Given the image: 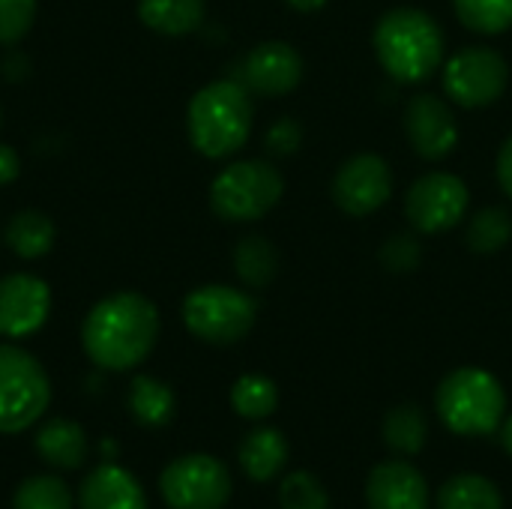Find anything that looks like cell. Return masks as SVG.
<instances>
[{"instance_id":"6da1fadb","label":"cell","mask_w":512,"mask_h":509,"mask_svg":"<svg viewBox=\"0 0 512 509\" xmlns=\"http://www.w3.org/2000/svg\"><path fill=\"white\" fill-rule=\"evenodd\" d=\"M156 339H159V312L147 297L135 291H120L99 300L87 312L81 327L84 354L99 369H111V372H126L144 363Z\"/></svg>"},{"instance_id":"7a4b0ae2","label":"cell","mask_w":512,"mask_h":509,"mask_svg":"<svg viewBox=\"0 0 512 509\" xmlns=\"http://www.w3.org/2000/svg\"><path fill=\"white\" fill-rule=\"evenodd\" d=\"M375 54L387 75L402 84H420L438 72L444 60V33L423 9H390L375 27Z\"/></svg>"},{"instance_id":"3957f363","label":"cell","mask_w":512,"mask_h":509,"mask_svg":"<svg viewBox=\"0 0 512 509\" xmlns=\"http://www.w3.org/2000/svg\"><path fill=\"white\" fill-rule=\"evenodd\" d=\"M252 99L243 81H213L201 87L189 102V138L207 159H225L237 153L252 129Z\"/></svg>"},{"instance_id":"277c9868","label":"cell","mask_w":512,"mask_h":509,"mask_svg":"<svg viewBox=\"0 0 512 509\" xmlns=\"http://www.w3.org/2000/svg\"><path fill=\"white\" fill-rule=\"evenodd\" d=\"M435 405L441 423L450 432L468 438L498 432L507 417V393L501 381L492 372L474 366L450 372L435 393Z\"/></svg>"},{"instance_id":"5b68a950","label":"cell","mask_w":512,"mask_h":509,"mask_svg":"<svg viewBox=\"0 0 512 509\" xmlns=\"http://www.w3.org/2000/svg\"><path fill=\"white\" fill-rule=\"evenodd\" d=\"M51 384L36 357L15 345H0V435H18L42 420Z\"/></svg>"},{"instance_id":"8992f818","label":"cell","mask_w":512,"mask_h":509,"mask_svg":"<svg viewBox=\"0 0 512 509\" xmlns=\"http://www.w3.org/2000/svg\"><path fill=\"white\" fill-rule=\"evenodd\" d=\"M285 192L282 174L264 159H246L228 165L210 186V204L219 219L252 222L279 204Z\"/></svg>"},{"instance_id":"52a82bcc","label":"cell","mask_w":512,"mask_h":509,"mask_svg":"<svg viewBox=\"0 0 512 509\" xmlns=\"http://www.w3.org/2000/svg\"><path fill=\"white\" fill-rule=\"evenodd\" d=\"M258 306L249 294L228 285L195 288L183 303V321L192 336L210 345H234L255 327Z\"/></svg>"},{"instance_id":"ba28073f","label":"cell","mask_w":512,"mask_h":509,"mask_svg":"<svg viewBox=\"0 0 512 509\" xmlns=\"http://www.w3.org/2000/svg\"><path fill=\"white\" fill-rule=\"evenodd\" d=\"M159 492L171 509H222L231 498V474L219 459L192 453L162 471Z\"/></svg>"},{"instance_id":"9c48e42d","label":"cell","mask_w":512,"mask_h":509,"mask_svg":"<svg viewBox=\"0 0 512 509\" xmlns=\"http://www.w3.org/2000/svg\"><path fill=\"white\" fill-rule=\"evenodd\" d=\"M507 60L492 48H462L444 66V90L465 108H483L507 90Z\"/></svg>"},{"instance_id":"30bf717a","label":"cell","mask_w":512,"mask_h":509,"mask_svg":"<svg viewBox=\"0 0 512 509\" xmlns=\"http://www.w3.org/2000/svg\"><path fill=\"white\" fill-rule=\"evenodd\" d=\"M408 219L423 234H441L462 222L468 210V186L456 174L432 171L420 177L405 198Z\"/></svg>"},{"instance_id":"8fae6325","label":"cell","mask_w":512,"mask_h":509,"mask_svg":"<svg viewBox=\"0 0 512 509\" xmlns=\"http://www.w3.org/2000/svg\"><path fill=\"white\" fill-rule=\"evenodd\" d=\"M393 195V171L375 153L351 156L333 180V201L348 216H369L387 204Z\"/></svg>"},{"instance_id":"7c38bea8","label":"cell","mask_w":512,"mask_h":509,"mask_svg":"<svg viewBox=\"0 0 512 509\" xmlns=\"http://www.w3.org/2000/svg\"><path fill=\"white\" fill-rule=\"evenodd\" d=\"M51 312V291L42 279L12 273L0 279V336L24 339L42 330Z\"/></svg>"},{"instance_id":"4fadbf2b","label":"cell","mask_w":512,"mask_h":509,"mask_svg":"<svg viewBox=\"0 0 512 509\" xmlns=\"http://www.w3.org/2000/svg\"><path fill=\"white\" fill-rule=\"evenodd\" d=\"M405 129L411 147L423 159H444L459 144V123L450 105L432 93H420L405 108Z\"/></svg>"},{"instance_id":"5bb4252c","label":"cell","mask_w":512,"mask_h":509,"mask_svg":"<svg viewBox=\"0 0 512 509\" xmlns=\"http://www.w3.org/2000/svg\"><path fill=\"white\" fill-rule=\"evenodd\" d=\"M303 78V57L288 42H261L243 60V84L264 96L291 93Z\"/></svg>"},{"instance_id":"9a60e30c","label":"cell","mask_w":512,"mask_h":509,"mask_svg":"<svg viewBox=\"0 0 512 509\" xmlns=\"http://www.w3.org/2000/svg\"><path fill=\"white\" fill-rule=\"evenodd\" d=\"M366 504L369 509H429V483L414 465L390 459L369 474Z\"/></svg>"},{"instance_id":"2e32d148","label":"cell","mask_w":512,"mask_h":509,"mask_svg":"<svg viewBox=\"0 0 512 509\" xmlns=\"http://www.w3.org/2000/svg\"><path fill=\"white\" fill-rule=\"evenodd\" d=\"M78 507L81 509H147V498L141 483L117 468V465H102L90 471L78 489Z\"/></svg>"},{"instance_id":"e0dca14e","label":"cell","mask_w":512,"mask_h":509,"mask_svg":"<svg viewBox=\"0 0 512 509\" xmlns=\"http://www.w3.org/2000/svg\"><path fill=\"white\" fill-rule=\"evenodd\" d=\"M288 465V441L279 429L261 426L240 441V468L255 483H270Z\"/></svg>"},{"instance_id":"ac0fdd59","label":"cell","mask_w":512,"mask_h":509,"mask_svg":"<svg viewBox=\"0 0 512 509\" xmlns=\"http://www.w3.org/2000/svg\"><path fill=\"white\" fill-rule=\"evenodd\" d=\"M36 456L57 471H78L87 462V435L72 420H51L36 432Z\"/></svg>"},{"instance_id":"d6986e66","label":"cell","mask_w":512,"mask_h":509,"mask_svg":"<svg viewBox=\"0 0 512 509\" xmlns=\"http://www.w3.org/2000/svg\"><path fill=\"white\" fill-rule=\"evenodd\" d=\"M138 18L165 36H183L201 27L204 0H138Z\"/></svg>"},{"instance_id":"ffe728a7","label":"cell","mask_w":512,"mask_h":509,"mask_svg":"<svg viewBox=\"0 0 512 509\" xmlns=\"http://www.w3.org/2000/svg\"><path fill=\"white\" fill-rule=\"evenodd\" d=\"M174 393L168 384L156 381V378H147V375H138L132 384H129V414L135 423L147 426V429H162L171 423L174 417Z\"/></svg>"},{"instance_id":"44dd1931","label":"cell","mask_w":512,"mask_h":509,"mask_svg":"<svg viewBox=\"0 0 512 509\" xmlns=\"http://www.w3.org/2000/svg\"><path fill=\"white\" fill-rule=\"evenodd\" d=\"M438 509H504V495L489 477L456 474L441 486Z\"/></svg>"},{"instance_id":"7402d4cb","label":"cell","mask_w":512,"mask_h":509,"mask_svg":"<svg viewBox=\"0 0 512 509\" xmlns=\"http://www.w3.org/2000/svg\"><path fill=\"white\" fill-rule=\"evenodd\" d=\"M6 243L18 258H42L54 246V225L39 210H21L6 225Z\"/></svg>"},{"instance_id":"603a6c76","label":"cell","mask_w":512,"mask_h":509,"mask_svg":"<svg viewBox=\"0 0 512 509\" xmlns=\"http://www.w3.org/2000/svg\"><path fill=\"white\" fill-rule=\"evenodd\" d=\"M429 441V420L417 405H399L384 417V444L399 456L423 453Z\"/></svg>"},{"instance_id":"cb8c5ba5","label":"cell","mask_w":512,"mask_h":509,"mask_svg":"<svg viewBox=\"0 0 512 509\" xmlns=\"http://www.w3.org/2000/svg\"><path fill=\"white\" fill-rule=\"evenodd\" d=\"M234 270L249 288H264L273 282V276L279 270V255L270 240L246 237L234 249Z\"/></svg>"},{"instance_id":"d4e9b609","label":"cell","mask_w":512,"mask_h":509,"mask_svg":"<svg viewBox=\"0 0 512 509\" xmlns=\"http://www.w3.org/2000/svg\"><path fill=\"white\" fill-rule=\"evenodd\" d=\"M279 405V390L264 375H243L231 387V408L243 420H267Z\"/></svg>"},{"instance_id":"484cf974","label":"cell","mask_w":512,"mask_h":509,"mask_svg":"<svg viewBox=\"0 0 512 509\" xmlns=\"http://www.w3.org/2000/svg\"><path fill=\"white\" fill-rule=\"evenodd\" d=\"M12 509H72V492L60 477L39 474L15 489Z\"/></svg>"},{"instance_id":"4316f807","label":"cell","mask_w":512,"mask_h":509,"mask_svg":"<svg viewBox=\"0 0 512 509\" xmlns=\"http://www.w3.org/2000/svg\"><path fill=\"white\" fill-rule=\"evenodd\" d=\"M512 237V216L504 207H486L480 210L468 225V246L474 252L492 255L501 252Z\"/></svg>"},{"instance_id":"83f0119b","label":"cell","mask_w":512,"mask_h":509,"mask_svg":"<svg viewBox=\"0 0 512 509\" xmlns=\"http://www.w3.org/2000/svg\"><path fill=\"white\" fill-rule=\"evenodd\" d=\"M456 15L477 33H504L512 27V0H453Z\"/></svg>"},{"instance_id":"f1b7e54d","label":"cell","mask_w":512,"mask_h":509,"mask_svg":"<svg viewBox=\"0 0 512 509\" xmlns=\"http://www.w3.org/2000/svg\"><path fill=\"white\" fill-rule=\"evenodd\" d=\"M282 509H330V495L324 483L309 471H291L279 486Z\"/></svg>"},{"instance_id":"f546056e","label":"cell","mask_w":512,"mask_h":509,"mask_svg":"<svg viewBox=\"0 0 512 509\" xmlns=\"http://www.w3.org/2000/svg\"><path fill=\"white\" fill-rule=\"evenodd\" d=\"M36 18V0H0V45L27 36Z\"/></svg>"},{"instance_id":"4dcf8cb0","label":"cell","mask_w":512,"mask_h":509,"mask_svg":"<svg viewBox=\"0 0 512 509\" xmlns=\"http://www.w3.org/2000/svg\"><path fill=\"white\" fill-rule=\"evenodd\" d=\"M381 261H384V267L393 270V273H408V270H414V267L420 264V246H417L414 237L396 234V237H390V240L384 243Z\"/></svg>"},{"instance_id":"1f68e13d","label":"cell","mask_w":512,"mask_h":509,"mask_svg":"<svg viewBox=\"0 0 512 509\" xmlns=\"http://www.w3.org/2000/svg\"><path fill=\"white\" fill-rule=\"evenodd\" d=\"M300 141H303V129L291 117H282V120H276L267 129V150L273 156H291V153H297L300 150Z\"/></svg>"},{"instance_id":"d6a6232c","label":"cell","mask_w":512,"mask_h":509,"mask_svg":"<svg viewBox=\"0 0 512 509\" xmlns=\"http://www.w3.org/2000/svg\"><path fill=\"white\" fill-rule=\"evenodd\" d=\"M21 171V159L9 144H0V186L12 183Z\"/></svg>"},{"instance_id":"836d02e7","label":"cell","mask_w":512,"mask_h":509,"mask_svg":"<svg viewBox=\"0 0 512 509\" xmlns=\"http://www.w3.org/2000/svg\"><path fill=\"white\" fill-rule=\"evenodd\" d=\"M498 180H501L504 192L512 198V135L504 141V147L498 153Z\"/></svg>"},{"instance_id":"e575fe53","label":"cell","mask_w":512,"mask_h":509,"mask_svg":"<svg viewBox=\"0 0 512 509\" xmlns=\"http://www.w3.org/2000/svg\"><path fill=\"white\" fill-rule=\"evenodd\" d=\"M291 9H297V12H315V9H324L327 6V0H285Z\"/></svg>"},{"instance_id":"d590c367","label":"cell","mask_w":512,"mask_h":509,"mask_svg":"<svg viewBox=\"0 0 512 509\" xmlns=\"http://www.w3.org/2000/svg\"><path fill=\"white\" fill-rule=\"evenodd\" d=\"M501 447L507 450V456H512V417H504L501 423Z\"/></svg>"}]
</instances>
